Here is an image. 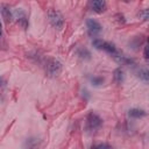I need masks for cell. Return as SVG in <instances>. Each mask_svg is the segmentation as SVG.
<instances>
[{
    "mask_svg": "<svg viewBox=\"0 0 149 149\" xmlns=\"http://www.w3.org/2000/svg\"><path fill=\"white\" fill-rule=\"evenodd\" d=\"M86 24H87L90 35H93V36H94V35H98V34L101 31V29H102L101 24H100L98 21L93 20V19H88V20L86 21Z\"/></svg>",
    "mask_w": 149,
    "mask_h": 149,
    "instance_id": "277c9868",
    "label": "cell"
},
{
    "mask_svg": "<svg viewBox=\"0 0 149 149\" xmlns=\"http://www.w3.org/2000/svg\"><path fill=\"white\" fill-rule=\"evenodd\" d=\"M97 148H111V147H109L108 144H104V143H101V144H98Z\"/></svg>",
    "mask_w": 149,
    "mask_h": 149,
    "instance_id": "9a60e30c",
    "label": "cell"
},
{
    "mask_svg": "<svg viewBox=\"0 0 149 149\" xmlns=\"http://www.w3.org/2000/svg\"><path fill=\"white\" fill-rule=\"evenodd\" d=\"M137 77L140 78V79H142L143 81H148L149 80V72H148V70L146 69V68H142V69H140L139 71H137Z\"/></svg>",
    "mask_w": 149,
    "mask_h": 149,
    "instance_id": "30bf717a",
    "label": "cell"
},
{
    "mask_svg": "<svg viewBox=\"0 0 149 149\" xmlns=\"http://www.w3.org/2000/svg\"><path fill=\"white\" fill-rule=\"evenodd\" d=\"M91 83H92V85H95V86L101 85L104 83V78L102 77H93V78H91Z\"/></svg>",
    "mask_w": 149,
    "mask_h": 149,
    "instance_id": "7c38bea8",
    "label": "cell"
},
{
    "mask_svg": "<svg viewBox=\"0 0 149 149\" xmlns=\"http://www.w3.org/2000/svg\"><path fill=\"white\" fill-rule=\"evenodd\" d=\"M48 19H49V22L51 23V26L58 30H61L64 26V17L62 15L61 12L56 10V9H50L48 12Z\"/></svg>",
    "mask_w": 149,
    "mask_h": 149,
    "instance_id": "6da1fadb",
    "label": "cell"
},
{
    "mask_svg": "<svg viewBox=\"0 0 149 149\" xmlns=\"http://www.w3.org/2000/svg\"><path fill=\"white\" fill-rule=\"evenodd\" d=\"M122 1H123V2H130L132 0H122Z\"/></svg>",
    "mask_w": 149,
    "mask_h": 149,
    "instance_id": "e0dca14e",
    "label": "cell"
},
{
    "mask_svg": "<svg viewBox=\"0 0 149 149\" xmlns=\"http://www.w3.org/2000/svg\"><path fill=\"white\" fill-rule=\"evenodd\" d=\"M91 7L93 9V12H95L97 14H101L106 10V1L105 0H92L91 1Z\"/></svg>",
    "mask_w": 149,
    "mask_h": 149,
    "instance_id": "8992f818",
    "label": "cell"
},
{
    "mask_svg": "<svg viewBox=\"0 0 149 149\" xmlns=\"http://www.w3.org/2000/svg\"><path fill=\"white\" fill-rule=\"evenodd\" d=\"M139 17H141L144 21H147L148 20V9H143L142 12H140L139 13Z\"/></svg>",
    "mask_w": 149,
    "mask_h": 149,
    "instance_id": "4fadbf2b",
    "label": "cell"
},
{
    "mask_svg": "<svg viewBox=\"0 0 149 149\" xmlns=\"http://www.w3.org/2000/svg\"><path fill=\"white\" fill-rule=\"evenodd\" d=\"M102 50L106 51V52H108V54L112 55V56H114V55L118 52V50H116V48L114 47V44H112V43H109V42H105V44H104V47H102Z\"/></svg>",
    "mask_w": 149,
    "mask_h": 149,
    "instance_id": "52a82bcc",
    "label": "cell"
},
{
    "mask_svg": "<svg viewBox=\"0 0 149 149\" xmlns=\"http://www.w3.org/2000/svg\"><path fill=\"white\" fill-rule=\"evenodd\" d=\"M143 57L146 58V59H148V45H144V50H143Z\"/></svg>",
    "mask_w": 149,
    "mask_h": 149,
    "instance_id": "5bb4252c",
    "label": "cell"
},
{
    "mask_svg": "<svg viewBox=\"0 0 149 149\" xmlns=\"http://www.w3.org/2000/svg\"><path fill=\"white\" fill-rule=\"evenodd\" d=\"M62 71V63L57 59H49L47 63V72L49 76H57Z\"/></svg>",
    "mask_w": 149,
    "mask_h": 149,
    "instance_id": "3957f363",
    "label": "cell"
},
{
    "mask_svg": "<svg viewBox=\"0 0 149 149\" xmlns=\"http://www.w3.org/2000/svg\"><path fill=\"white\" fill-rule=\"evenodd\" d=\"M129 116H132V118H136V119H139V118H142V116H144L146 115V112L143 111V109H139V108H132V109H129Z\"/></svg>",
    "mask_w": 149,
    "mask_h": 149,
    "instance_id": "ba28073f",
    "label": "cell"
},
{
    "mask_svg": "<svg viewBox=\"0 0 149 149\" xmlns=\"http://www.w3.org/2000/svg\"><path fill=\"white\" fill-rule=\"evenodd\" d=\"M0 13H1L2 19L5 20V22L7 24L12 22V20H13V13H12V9H10V7L8 5H6V3L1 5L0 6Z\"/></svg>",
    "mask_w": 149,
    "mask_h": 149,
    "instance_id": "5b68a950",
    "label": "cell"
},
{
    "mask_svg": "<svg viewBox=\"0 0 149 149\" xmlns=\"http://www.w3.org/2000/svg\"><path fill=\"white\" fill-rule=\"evenodd\" d=\"M86 121H87V129H90V130H97V129H99V128L101 127V125H102L101 118H100L98 114L93 113V112H91V113L87 115Z\"/></svg>",
    "mask_w": 149,
    "mask_h": 149,
    "instance_id": "7a4b0ae2",
    "label": "cell"
},
{
    "mask_svg": "<svg viewBox=\"0 0 149 149\" xmlns=\"http://www.w3.org/2000/svg\"><path fill=\"white\" fill-rule=\"evenodd\" d=\"M2 83H3V81H2V79H0V86H2Z\"/></svg>",
    "mask_w": 149,
    "mask_h": 149,
    "instance_id": "ac0fdd59",
    "label": "cell"
},
{
    "mask_svg": "<svg viewBox=\"0 0 149 149\" xmlns=\"http://www.w3.org/2000/svg\"><path fill=\"white\" fill-rule=\"evenodd\" d=\"M92 44H93V47H94L95 49L102 50V47H104V44H105V41H102V40H100V38H95V40L92 42Z\"/></svg>",
    "mask_w": 149,
    "mask_h": 149,
    "instance_id": "8fae6325",
    "label": "cell"
},
{
    "mask_svg": "<svg viewBox=\"0 0 149 149\" xmlns=\"http://www.w3.org/2000/svg\"><path fill=\"white\" fill-rule=\"evenodd\" d=\"M2 38V26H1V22H0V40Z\"/></svg>",
    "mask_w": 149,
    "mask_h": 149,
    "instance_id": "2e32d148",
    "label": "cell"
},
{
    "mask_svg": "<svg viewBox=\"0 0 149 149\" xmlns=\"http://www.w3.org/2000/svg\"><path fill=\"white\" fill-rule=\"evenodd\" d=\"M114 79H115V81L118 83V84H121L122 81H123V78H125V74H123V71L120 69V68H118V69H115L114 70Z\"/></svg>",
    "mask_w": 149,
    "mask_h": 149,
    "instance_id": "9c48e42d",
    "label": "cell"
}]
</instances>
